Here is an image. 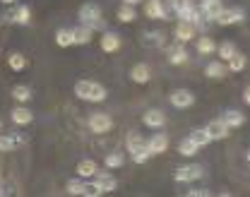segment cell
<instances>
[{
  "label": "cell",
  "instance_id": "1",
  "mask_svg": "<svg viewBox=\"0 0 250 197\" xmlns=\"http://www.w3.org/2000/svg\"><path fill=\"white\" fill-rule=\"evenodd\" d=\"M75 94H77V98H82V101L99 103V101L106 98V89H104L101 84L92 82V79H80V82L75 84Z\"/></svg>",
  "mask_w": 250,
  "mask_h": 197
},
{
  "label": "cell",
  "instance_id": "2",
  "mask_svg": "<svg viewBox=\"0 0 250 197\" xmlns=\"http://www.w3.org/2000/svg\"><path fill=\"white\" fill-rule=\"evenodd\" d=\"M243 17H246V12H243L241 7H229V10L221 7V12L214 17V22L221 24V27H229V24H241Z\"/></svg>",
  "mask_w": 250,
  "mask_h": 197
},
{
  "label": "cell",
  "instance_id": "3",
  "mask_svg": "<svg viewBox=\"0 0 250 197\" xmlns=\"http://www.w3.org/2000/svg\"><path fill=\"white\" fill-rule=\"evenodd\" d=\"M202 176H205L202 166H181V168L173 171V180L176 183H192V180H197Z\"/></svg>",
  "mask_w": 250,
  "mask_h": 197
},
{
  "label": "cell",
  "instance_id": "4",
  "mask_svg": "<svg viewBox=\"0 0 250 197\" xmlns=\"http://www.w3.org/2000/svg\"><path fill=\"white\" fill-rule=\"evenodd\" d=\"M113 128V118L108 113H92L89 116V130L96 135H106V132Z\"/></svg>",
  "mask_w": 250,
  "mask_h": 197
},
{
  "label": "cell",
  "instance_id": "5",
  "mask_svg": "<svg viewBox=\"0 0 250 197\" xmlns=\"http://www.w3.org/2000/svg\"><path fill=\"white\" fill-rule=\"evenodd\" d=\"M99 20H101V7H99V5H94V2H84V5L80 7V22H82L84 27H89V29H92V24L94 22H99Z\"/></svg>",
  "mask_w": 250,
  "mask_h": 197
},
{
  "label": "cell",
  "instance_id": "6",
  "mask_svg": "<svg viewBox=\"0 0 250 197\" xmlns=\"http://www.w3.org/2000/svg\"><path fill=\"white\" fill-rule=\"evenodd\" d=\"M92 178H94V185H96L101 193H116V188H118V180H116L111 173H106V171H96Z\"/></svg>",
  "mask_w": 250,
  "mask_h": 197
},
{
  "label": "cell",
  "instance_id": "7",
  "mask_svg": "<svg viewBox=\"0 0 250 197\" xmlns=\"http://www.w3.org/2000/svg\"><path fill=\"white\" fill-rule=\"evenodd\" d=\"M147 149H149V154L156 157V154H164L166 149H168V137L164 135V132H156L152 135L149 139H147Z\"/></svg>",
  "mask_w": 250,
  "mask_h": 197
},
{
  "label": "cell",
  "instance_id": "8",
  "mask_svg": "<svg viewBox=\"0 0 250 197\" xmlns=\"http://www.w3.org/2000/svg\"><path fill=\"white\" fill-rule=\"evenodd\" d=\"M145 15H147L149 20H168V10L164 7L161 0H147V5H145Z\"/></svg>",
  "mask_w": 250,
  "mask_h": 197
},
{
  "label": "cell",
  "instance_id": "9",
  "mask_svg": "<svg viewBox=\"0 0 250 197\" xmlns=\"http://www.w3.org/2000/svg\"><path fill=\"white\" fill-rule=\"evenodd\" d=\"M171 103H173V108H190L195 103V94L188 89H176L171 94Z\"/></svg>",
  "mask_w": 250,
  "mask_h": 197
},
{
  "label": "cell",
  "instance_id": "10",
  "mask_svg": "<svg viewBox=\"0 0 250 197\" xmlns=\"http://www.w3.org/2000/svg\"><path fill=\"white\" fill-rule=\"evenodd\" d=\"M7 20L12 22V24H29L31 22V10L27 5H20V7H15V10H10L7 12Z\"/></svg>",
  "mask_w": 250,
  "mask_h": 197
},
{
  "label": "cell",
  "instance_id": "11",
  "mask_svg": "<svg viewBox=\"0 0 250 197\" xmlns=\"http://www.w3.org/2000/svg\"><path fill=\"white\" fill-rule=\"evenodd\" d=\"M121 46H123V39H121V34L106 32L104 36H101V48H104L106 53H116V51H121Z\"/></svg>",
  "mask_w": 250,
  "mask_h": 197
},
{
  "label": "cell",
  "instance_id": "12",
  "mask_svg": "<svg viewBox=\"0 0 250 197\" xmlns=\"http://www.w3.org/2000/svg\"><path fill=\"white\" fill-rule=\"evenodd\" d=\"M130 77H132L135 84H147L152 79V70H149L147 63H137V65L130 70Z\"/></svg>",
  "mask_w": 250,
  "mask_h": 197
},
{
  "label": "cell",
  "instance_id": "13",
  "mask_svg": "<svg viewBox=\"0 0 250 197\" xmlns=\"http://www.w3.org/2000/svg\"><path fill=\"white\" fill-rule=\"evenodd\" d=\"M195 34H197V29H195V24H192V22H183V20H178V24H176V34H173V36H176L181 43L190 41Z\"/></svg>",
  "mask_w": 250,
  "mask_h": 197
},
{
  "label": "cell",
  "instance_id": "14",
  "mask_svg": "<svg viewBox=\"0 0 250 197\" xmlns=\"http://www.w3.org/2000/svg\"><path fill=\"white\" fill-rule=\"evenodd\" d=\"M205 130L209 132V137H212V142H214V139H224V137L231 132V128H229V125H226L221 118H217V120H212V123H209Z\"/></svg>",
  "mask_w": 250,
  "mask_h": 197
},
{
  "label": "cell",
  "instance_id": "15",
  "mask_svg": "<svg viewBox=\"0 0 250 197\" xmlns=\"http://www.w3.org/2000/svg\"><path fill=\"white\" fill-rule=\"evenodd\" d=\"M142 120H145L147 128H164V125H166V116H164V111H159V108L147 111Z\"/></svg>",
  "mask_w": 250,
  "mask_h": 197
},
{
  "label": "cell",
  "instance_id": "16",
  "mask_svg": "<svg viewBox=\"0 0 250 197\" xmlns=\"http://www.w3.org/2000/svg\"><path fill=\"white\" fill-rule=\"evenodd\" d=\"M188 58H190V53L183 46H171L168 48V63L171 65H183V63H188Z\"/></svg>",
  "mask_w": 250,
  "mask_h": 197
},
{
  "label": "cell",
  "instance_id": "17",
  "mask_svg": "<svg viewBox=\"0 0 250 197\" xmlns=\"http://www.w3.org/2000/svg\"><path fill=\"white\" fill-rule=\"evenodd\" d=\"M200 12H202V17H207V20H214L219 12H221V0H202V5H200Z\"/></svg>",
  "mask_w": 250,
  "mask_h": 197
},
{
  "label": "cell",
  "instance_id": "18",
  "mask_svg": "<svg viewBox=\"0 0 250 197\" xmlns=\"http://www.w3.org/2000/svg\"><path fill=\"white\" fill-rule=\"evenodd\" d=\"M229 70H226V63L224 60H212V63H207L205 67V75L209 77V79H219V77H224Z\"/></svg>",
  "mask_w": 250,
  "mask_h": 197
},
{
  "label": "cell",
  "instance_id": "19",
  "mask_svg": "<svg viewBox=\"0 0 250 197\" xmlns=\"http://www.w3.org/2000/svg\"><path fill=\"white\" fill-rule=\"evenodd\" d=\"M125 147H127V152H130V154H135V152L145 149V147H147V142L142 139V135H137V132H130V135L125 137Z\"/></svg>",
  "mask_w": 250,
  "mask_h": 197
},
{
  "label": "cell",
  "instance_id": "20",
  "mask_svg": "<svg viewBox=\"0 0 250 197\" xmlns=\"http://www.w3.org/2000/svg\"><path fill=\"white\" fill-rule=\"evenodd\" d=\"M31 120H34V113H31L29 108L17 106V108L12 111V123H17V125H29Z\"/></svg>",
  "mask_w": 250,
  "mask_h": 197
},
{
  "label": "cell",
  "instance_id": "21",
  "mask_svg": "<svg viewBox=\"0 0 250 197\" xmlns=\"http://www.w3.org/2000/svg\"><path fill=\"white\" fill-rule=\"evenodd\" d=\"M221 120H224L229 128H241V125L246 123V116H243L241 111H226V113L221 116Z\"/></svg>",
  "mask_w": 250,
  "mask_h": 197
},
{
  "label": "cell",
  "instance_id": "22",
  "mask_svg": "<svg viewBox=\"0 0 250 197\" xmlns=\"http://www.w3.org/2000/svg\"><path fill=\"white\" fill-rule=\"evenodd\" d=\"M96 171H99V166H96L94 159H84V161L77 164V176H80V178H92Z\"/></svg>",
  "mask_w": 250,
  "mask_h": 197
},
{
  "label": "cell",
  "instance_id": "23",
  "mask_svg": "<svg viewBox=\"0 0 250 197\" xmlns=\"http://www.w3.org/2000/svg\"><path fill=\"white\" fill-rule=\"evenodd\" d=\"M214 51H217V43H214L212 36H200V39H197V53H202V56H212Z\"/></svg>",
  "mask_w": 250,
  "mask_h": 197
},
{
  "label": "cell",
  "instance_id": "24",
  "mask_svg": "<svg viewBox=\"0 0 250 197\" xmlns=\"http://www.w3.org/2000/svg\"><path fill=\"white\" fill-rule=\"evenodd\" d=\"M20 144H22L20 135H0V152H12Z\"/></svg>",
  "mask_w": 250,
  "mask_h": 197
},
{
  "label": "cell",
  "instance_id": "25",
  "mask_svg": "<svg viewBox=\"0 0 250 197\" xmlns=\"http://www.w3.org/2000/svg\"><path fill=\"white\" fill-rule=\"evenodd\" d=\"M92 29H89V27H84V24H82V27H77V29H72V39H75V43H77V46H84V43H89V41H92Z\"/></svg>",
  "mask_w": 250,
  "mask_h": 197
},
{
  "label": "cell",
  "instance_id": "26",
  "mask_svg": "<svg viewBox=\"0 0 250 197\" xmlns=\"http://www.w3.org/2000/svg\"><path fill=\"white\" fill-rule=\"evenodd\" d=\"M246 63H248V60H246V56L236 51V53L226 60V70H231V72H241V70L246 67Z\"/></svg>",
  "mask_w": 250,
  "mask_h": 197
},
{
  "label": "cell",
  "instance_id": "27",
  "mask_svg": "<svg viewBox=\"0 0 250 197\" xmlns=\"http://www.w3.org/2000/svg\"><path fill=\"white\" fill-rule=\"evenodd\" d=\"M56 43H58L61 48H70V46H75L72 29H58V32H56Z\"/></svg>",
  "mask_w": 250,
  "mask_h": 197
},
{
  "label": "cell",
  "instance_id": "28",
  "mask_svg": "<svg viewBox=\"0 0 250 197\" xmlns=\"http://www.w3.org/2000/svg\"><path fill=\"white\" fill-rule=\"evenodd\" d=\"M190 139L197 144V147H207L209 142H212V137H209V132L205 130V128H197V130L190 132Z\"/></svg>",
  "mask_w": 250,
  "mask_h": 197
},
{
  "label": "cell",
  "instance_id": "29",
  "mask_svg": "<svg viewBox=\"0 0 250 197\" xmlns=\"http://www.w3.org/2000/svg\"><path fill=\"white\" fill-rule=\"evenodd\" d=\"M7 65H10V70H15V72H22V70L27 67V58H24L22 53H12V56L7 58Z\"/></svg>",
  "mask_w": 250,
  "mask_h": 197
},
{
  "label": "cell",
  "instance_id": "30",
  "mask_svg": "<svg viewBox=\"0 0 250 197\" xmlns=\"http://www.w3.org/2000/svg\"><path fill=\"white\" fill-rule=\"evenodd\" d=\"M236 51H238V48H236V43H231V41H224L221 46H217V53H219V58H221L224 63H226V60H229Z\"/></svg>",
  "mask_w": 250,
  "mask_h": 197
},
{
  "label": "cell",
  "instance_id": "31",
  "mask_svg": "<svg viewBox=\"0 0 250 197\" xmlns=\"http://www.w3.org/2000/svg\"><path fill=\"white\" fill-rule=\"evenodd\" d=\"M135 17H137V12H135V5H123V7L118 10V20H121L123 24L135 22Z\"/></svg>",
  "mask_w": 250,
  "mask_h": 197
},
{
  "label": "cell",
  "instance_id": "32",
  "mask_svg": "<svg viewBox=\"0 0 250 197\" xmlns=\"http://www.w3.org/2000/svg\"><path fill=\"white\" fill-rule=\"evenodd\" d=\"M12 98H15L17 103H27L31 98V89L29 87H20V84H17V87L12 89Z\"/></svg>",
  "mask_w": 250,
  "mask_h": 197
},
{
  "label": "cell",
  "instance_id": "33",
  "mask_svg": "<svg viewBox=\"0 0 250 197\" xmlns=\"http://www.w3.org/2000/svg\"><path fill=\"white\" fill-rule=\"evenodd\" d=\"M197 149H200V147H197L190 137H188V139H183V142L178 144V152H181L183 157H195V154H197Z\"/></svg>",
  "mask_w": 250,
  "mask_h": 197
},
{
  "label": "cell",
  "instance_id": "34",
  "mask_svg": "<svg viewBox=\"0 0 250 197\" xmlns=\"http://www.w3.org/2000/svg\"><path fill=\"white\" fill-rule=\"evenodd\" d=\"M123 164H125V157L121 152H113V154L106 157V166H108V168H121Z\"/></svg>",
  "mask_w": 250,
  "mask_h": 197
},
{
  "label": "cell",
  "instance_id": "35",
  "mask_svg": "<svg viewBox=\"0 0 250 197\" xmlns=\"http://www.w3.org/2000/svg\"><path fill=\"white\" fill-rule=\"evenodd\" d=\"M80 195H87V197H99V195H104V193H101V190H99V188H96L94 183H82V193H80Z\"/></svg>",
  "mask_w": 250,
  "mask_h": 197
},
{
  "label": "cell",
  "instance_id": "36",
  "mask_svg": "<svg viewBox=\"0 0 250 197\" xmlns=\"http://www.w3.org/2000/svg\"><path fill=\"white\" fill-rule=\"evenodd\" d=\"M149 157H152V154H149V149L145 147V149H140V152H135V154H132V161H135V164H145Z\"/></svg>",
  "mask_w": 250,
  "mask_h": 197
},
{
  "label": "cell",
  "instance_id": "37",
  "mask_svg": "<svg viewBox=\"0 0 250 197\" xmlns=\"http://www.w3.org/2000/svg\"><path fill=\"white\" fill-rule=\"evenodd\" d=\"M82 193V180H70L67 183V195H80Z\"/></svg>",
  "mask_w": 250,
  "mask_h": 197
},
{
  "label": "cell",
  "instance_id": "38",
  "mask_svg": "<svg viewBox=\"0 0 250 197\" xmlns=\"http://www.w3.org/2000/svg\"><path fill=\"white\" fill-rule=\"evenodd\" d=\"M145 36H147V39H145V43H147V46H152V43H156V46H161V36H164V34H161V32L145 34Z\"/></svg>",
  "mask_w": 250,
  "mask_h": 197
},
{
  "label": "cell",
  "instance_id": "39",
  "mask_svg": "<svg viewBox=\"0 0 250 197\" xmlns=\"http://www.w3.org/2000/svg\"><path fill=\"white\" fill-rule=\"evenodd\" d=\"M188 195L190 197H209L212 193H209V190H205V188H197V190H190Z\"/></svg>",
  "mask_w": 250,
  "mask_h": 197
},
{
  "label": "cell",
  "instance_id": "40",
  "mask_svg": "<svg viewBox=\"0 0 250 197\" xmlns=\"http://www.w3.org/2000/svg\"><path fill=\"white\" fill-rule=\"evenodd\" d=\"M137 2H142V0H123V5H137Z\"/></svg>",
  "mask_w": 250,
  "mask_h": 197
},
{
  "label": "cell",
  "instance_id": "41",
  "mask_svg": "<svg viewBox=\"0 0 250 197\" xmlns=\"http://www.w3.org/2000/svg\"><path fill=\"white\" fill-rule=\"evenodd\" d=\"M243 101H246V103H250V89H246V94H243Z\"/></svg>",
  "mask_w": 250,
  "mask_h": 197
},
{
  "label": "cell",
  "instance_id": "42",
  "mask_svg": "<svg viewBox=\"0 0 250 197\" xmlns=\"http://www.w3.org/2000/svg\"><path fill=\"white\" fill-rule=\"evenodd\" d=\"M0 2H5V5H12V2H15V0H0Z\"/></svg>",
  "mask_w": 250,
  "mask_h": 197
},
{
  "label": "cell",
  "instance_id": "43",
  "mask_svg": "<svg viewBox=\"0 0 250 197\" xmlns=\"http://www.w3.org/2000/svg\"><path fill=\"white\" fill-rule=\"evenodd\" d=\"M168 2H176V0H168Z\"/></svg>",
  "mask_w": 250,
  "mask_h": 197
},
{
  "label": "cell",
  "instance_id": "44",
  "mask_svg": "<svg viewBox=\"0 0 250 197\" xmlns=\"http://www.w3.org/2000/svg\"><path fill=\"white\" fill-rule=\"evenodd\" d=\"M0 128H2V120H0Z\"/></svg>",
  "mask_w": 250,
  "mask_h": 197
},
{
  "label": "cell",
  "instance_id": "45",
  "mask_svg": "<svg viewBox=\"0 0 250 197\" xmlns=\"http://www.w3.org/2000/svg\"><path fill=\"white\" fill-rule=\"evenodd\" d=\"M0 195H2V190H0Z\"/></svg>",
  "mask_w": 250,
  "mask_h": 197
}]
</instances>
